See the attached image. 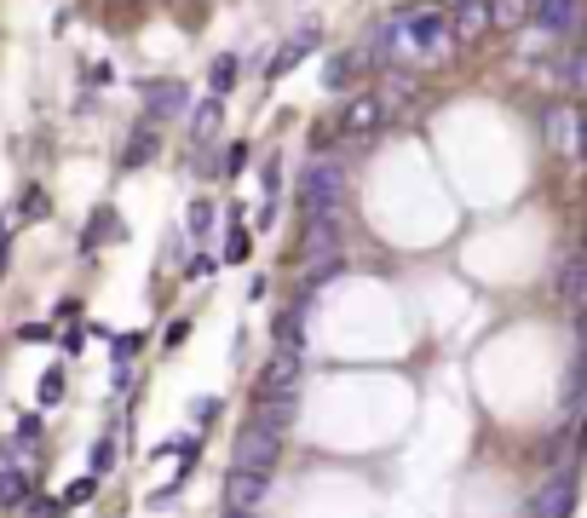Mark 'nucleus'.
Masks as SVG:
<instances>
[{
    "label": "nucleus",
    "mask_w": 587,
    "mask_h": 518,
    "mask_svg": "<svg viewBox=\"0 0 587 518\" xmlns=\"http://www.w3.org/2000/svg\"><path fill=\"white\" fill-rule=\"evenodd\" d=\"M156 150H162V139H156V121H144L139 133L127 139V150H121V167H144Z\"/></svg>",
    "instance_id": "obj_14"
},
{
    "label": "nucleus",
    "mask_w": 587,
    "mask_h": 518,
    "mask_svg": "<svg viewBox=\"0 0 587 518\" xmlns=\"http://www.w3.org/2000/svg\"><path fill=\"white\" fill-rule=\"evenodd\" d=\"M121 236V213L116 208H98L93 225H87V236H81V248H98V242H116Z\"/></svg>",
    "instance_id": "obj_18"
},
{
    "label": "nucleus",
    "mask_w": 587,
    "mask_h": 518,
    "mask_svg": "<svg viewBox=\"0 0 587 518\" xmlns=\"http://www.w3.org/2000/svg\"><path fill=\"white\" fill-rule=\"evenodd\" d=\"M29 513L35 518H64L70 513V501H29Z\"/></svg>",
    "instance_id": "obj_27"
},
{
    "label": "nucleus",
    "mask_w": 587,
    "mask_h": 518,
    "mask_svg": "<svg viewBox=\"0 0 587 518\" xmlns=\"http://www.w3.org/2000/svg\"><path fill=\"white\" fill-rule=\"evenodd\" d=\"M18 501H29V478L18 467L0 472V507H18Z\"/></svg>",
    "instance_id": "obj_23"
},
{
    "label": "nucleus",
    "mask_w": 587,
    "mask_h": 518,
    "mask_svg": "<svg viewBox=\"0 0 587 518\" xmlns=\"http://www.w3.org/2000/svg\"><path fill=\"white\" fill-rule=\"evenodd\" d=\"M300 248H306V254H334V248H340V213H306Z\"/></svg>",
    "instance_id": "obj_12"
},
{
    "label": "nucleus",
    "mask_w": 587,
    "mask_h": 518,
    "mask_svg": "<svg viewBox=\"0 0 587 518\" xmlns=\"http://www.w3.org/2000/svg\"><path fill=\"white\" fill-rule=\"evenodd\" d=\"M294 386H300V352H277L265 363V375H259V403L265 398H294Z\"/></svg>",
    "instance_id": "obj_6"
},
{
    "label": "nucleus",
    "mask_w": 587,
    "mask_h": 518,
    "mask_svg": "<svg viewBox=\"0 0 587 518\" xmlns=\"http://www.w3.org/2000/svg\"><path fill=\"white\" fill-rule=\"evenodd\" d=\"M271 334H277V346H282V352H300V346H306V329H300V306L277 311V323H271Z\"/></svg>",
    "instance_id": "obj_17"
},
{
    "label": "nucleus",
    "mask_w": 587,
    "mask_h": 518,
    "mask_svg": "<svg viewBox=\"0 0 587 518\" xmlns=\"http://www.w3.org/2000/svg\"><path fill=\"white\" fill-rule=\"evenodd\" d=\"M208 219H213V208L196 202V208H190V236H208Z\"/></svg>",
    "instance_id": "obj_28"
},
{
    "label": "nucleus",
    "mask_w": 587,
    "mask_h": 518,
    "mask_svg": "<svg viewBox=\"0 0 587 518\" xmlns=\"http://www.w3.org/2000/svg\"><path fill=\"white\" fill-rule=\"evenodd\" d=\"M219 110H225V98H202L196 110H190V139L196 144H213V127H219Z\"/></svg>",
    "instance_id": "obj_15"
},
{
    "label": "nucleus",
    "mask_w": 587,
    "mask_h": 518,
    "mask_svg": "<svg viewBox=\"0 0 587 518\" xmlns=\"http://www.w3.org/2000/svg\"><path fill=\"white\" fill-rule=\"evenodd\" d=\"M576 18H582V0H536V24L547 35H570Z\"/></svg>",
    "instance_id": "obj_13"
},
{
    "label": "nucleus",
    "mask_w": 587,
    "mask_h": 518,
    "mask_svg": "<svg viewBox=\"0 0 587 518\" xmlns=\"http://www.w3.org/2000/svg\"><path fill=\"white\" fill-rule=\"evenodd\" d=\"M449 6H461V0H449Z\"/></svg>",
    "instance_id": "obj_33"
},
{
    "label": "nucleus",
    "mask_w": 587,
    "mask_h": 518,
    "mask_svg": "<svg viewBox=\"0 0 587 518\" xmlns=\"http://www.w3.org/2000/svg\"><path fill=\"white\" fill-rule=\"evenodd\" d=\"M576 162H587V98H576Z\"/></svg>",
    "instance_id": "obj_25"
},
{
    "label": "nucleus",
    "mask_w": 587,
    "mask_h": 518,
    "mask_svg": "<svg viewBox=\"0 0 587 518\" xmlns=\"http://www.w3.org/2000/svg\"><path fill=\"white\" fill-rule=\"evenodd\" d=\"M236 70H242V58H236V52L213 58V70H208V93H213V98H225V93L236 87Z\"/></svg>",
    "instance_id": "obj_19"
},
{
    "label": "nucleus",
    "mask_w": 587,
    "mask_h": 518,
    "mask_svg": "<svg viewBox=\"0 0 587 518\" xmlns=\"http://www.w3.org/2000/svg\"><path fill=\"white\" fill-rule=\"evenodd\" d=\"M93 490H98V478H75L64 501H70V507H75V501H93Z\"/></svg>",
    "instance_id": "obj_30"
},
{
    "label": "nucleus",
    "mask_w": 587,
    "mask_h": 518,
    "mask_svg": "<svg viewBox=\"0 0 587 518\" xmlns=\"http://www.w3.org/2000/svg\"><path fill=\"white\" fill-rule=\"evenodd\" d=\"M490 18L495 29H524L536 18V0H490Z\"/></svg>",
    "instance_id": "obj_16"
},
{
    "label": "nucleus",
    "mask_w": 587,
    "mask_h": 518,
    "mask_svg": "<svg viewBox=\"0 0 587 518\" xmlns=\"http://www.w3.org/2000/svg\"><path fill=\"white\" fill-rule=\"evenodd\" d=\"M190 110H196V104H190L185 81H150V87H144V116L156 121V127H162V121H185Z\"/></svg>",
    "instance_id": "obj_4"
},
{
    "label": "nucleus",
    "mask_w": 587,
    "mask_h": 518,
    "mask_svg": "<svg viewBox=\"0 0 587 518\" xmlns=\"http://www.w3.org/2000/svg\"><path fill=\"white\" fill-rule=\"evenodd\" d=\"M346 202V167L334 156H311L306 173H300V208L306 213H340Z\"/></svg>",
    "instance_id": "obj_2"
},
{
    "label": "nucleus",
    "mask_w": 587,
    "mask_h": 518,
    "mask_svg": "<svg viewBox=\"0 0 587 518\" xmlns=\"http://www.w3.org/2000/svg\"><path fill=\"white\" fill-rule=\"evenodd\" d=\"M265 490H271V472H248V467L225 472V501L242 507V513H254L259 501H265Z\"/></svg>",
    "instance_id": "obj_7"
},
{
    "label": "nucleus",
    "mask_w": 587,
    "mask_h": 518,
    "mask_svg": "<svg viewBox=\"0 0 587 518\" xmlns=\"http://www.w3.org/2000/svg\"><path fill=\"white\" fill-rule=\"evenodd\" d=\"M386 116H392V104H386L380 93H369V87H357V93L340 104L334 127H340L346 139H375L380 127H386Z\"/></svg>",
    "instance_id": "obj_3"
},
{
    "label": "nucleus",
    "mask_w": 587,
    "mask_h": 518,
    "mask_svg": "<svg viewBox=\"0 0 587 518\" xmlns=\"http://www.w3.org/2000/svg\"><path fill=\"white\" fill-rule=\"evenodd\" d=\"M559 294H564V300H587V259H570V265H564Z\"/></svg>",
    "instance_id": "obj_21"
},
{
    "label": "nucleus",
    "mask_w": 587,
    "mask_h": 518,
    "mask_svg": "<svg viewBox=\"0 0 587 518\" xmlns=\"http://www.w3.org/2000/svg\"><path fill=\"white\" fill-rule=\"evenodd\" d=\"M380 35H386L392 64H438V58H449V52L461 47L444 6H398Z\"/></svg>",
    "instance_id": "obj_1"
},
{
    "label": "nucleus",
    "mask_w": 587,
    "mask_h": 518,
    "mask_svg": "<svg viewBox=\"0 0 587 518\" xmlns=\"http://www.w3.org/2000/svg\"><path fill=\"white\" fill-rule=\"evenodd\" d=\"M271 461H277V432H265L259 421H248L242 432H236V467L271 472Z\"/></svg>",
    "instance_id": "obj_5"
},
{
    "label": "nucleus",
    "mask_w": 587,
    "mask_h": 518,
    "mask_svg": "<svg viewBox=\"0 0 587 518\" xmlns=\"http://www.w3.org/2000/svg\"><path fill=\"white\" fill-rule=\"evenodd\" d=\"M35 438H41V415H24V421H18V438H12V444H35Z\"/></svg>",
    "instance_id": "obj_29"
},
{
    "label": "nucleus",
    "mask_w": 587,
    "mask_h": 518,
    "mask_svg": "<svg viewBox=\"0 0 587 518\" xmlns=\"http://www.w3.org/2000/svg\"><path fill=\"white\" fill-rule=\"evenodd\" d=\"M449 24H455V41H461V47H472V41L495 24V18H490V0H461V6H449Z\"/></svg>",
    "instance_id": "obj_9"
},
{
    "label": "nucleus",
    "mask_w": 587,
    "mask_h": 518,
    "mask_svg": "<svg viewBox=\"0 0 587 518\" xmlns=\"http://www.w3.org/2000/svg\"><path fill=\"white\" fill-rule=\"evenodd\" d=\"M64 398V369H47V380H41V403H58Z\"/></svg>",
    "instance_id": "obj_26"
},
{
    "label": "nucleus",
    "mask_w": 587,
    "mask_h": 518,
    "mask_svg": "<svg viewBox=\"0 0 587 518\" xmlns=\"http://www.w3.org/2000/svg\"><path fill=\"white\" fill-rule=\"evenodd\" d=\"M225 518H254V513H242V507H231V513H225Z\"/></svg>",
    "instance_id": "obj_32"
},
{
    "label": "nucleus",
    "mask_w": 587,
    "mask_h": 518,
    "mask_svg": "<svg viewBox=\"0 0 587 518\" xmlns=\"http://www.w3.org/2000/svg\"><path fill=\"white\" fill-rule=\"evenodd\" d=\"M110 467H116V438H98L93 444V478L98 472H110Z\"/></svg>",
    "instance_id": "obj_24"
},
{
    "label": "nucleus",
    "mask_w": 587,
    "mask_h": 518,
    "mask_svg": "<svg viewBox=\"0 0 587 518\" xmlns=\"http://www.w3.org/2000/svg\"><path fill=\"white\" fill-rule=\"evenodd\" d=\"M317 47H323V35H317V29H294V35L282 41V52H277V58H271V64H265V75L277 81V75L300 70V64H306V58H311V52H317Z\"/></svg>",
    "instance_id": "obj_8"
},
{
    "label": "nucleus",
    "mask_w": 587,
    "mask_h": 518,
    "mask_svg": "<svg viewBox=\"0 0 587 518\" xmlns=\"http://www.w3.org/2000/svg\"><path fill=\"white\" fill-rule=\"evenodd\" d=\"M357 70H363V64H357V52H340V58H329V64H323V81H329V93H340V87H346Z\"/></svg>",
    "instance_id": "obj_20"
},
{
    "label": "nucleus",
    "mask_w": 587,
    "mask_h": 518,
    "mask_svg": "<svg viewBox=\"0 0 587 518\" xmlns=\"http://www.w3.org/2000/svg\"><path fill=\"white\" fill-rule=\"evenodd\" d=\"M570 501H576V472H553L547 490L536 495V518H564L570 513Z\"/></svg>",
    "instance_id": "obj_10"
},
{
    "label": "nucleus",
    "mask_w": 587,
    "mask_h": 518,
    "mask_svg": "<svg viewBox=\"0 0 587 518\" xmlns=\"http://www.w3.org/2000/svg\"><path fill=\"white\" fill-rule=\"evenodd\" d=\"M190 409H196V426H208V421H213V409H219V398H196Z\"/></svg>",
    "instance_id": "obj_31"
},
{
    "label": "nucleus",
    "mask_w": 587,
    "mask_h": 518,
    "mask_svg": "<svg viewBox=\"0 0 587 518\" xmlns=\"http://www.w3.org/2000/svg\"><path fill=\"white\" fill-rule=\"evenodd\" d=\"M564 93H570V98H587V47L570 52V64H564Z\"/></svg>",
    "instance_id": "obj_22"
},
{
    "label": "nucleus",
    "mask_w": 587,
    "mask_h": 518,
    "mask_svg": "<svg viewBox=\"0 0 587 518\" xmlns=\"http://www.w3.org/2000/svg\"><path fill=\"white\" fill-rule=\"evenodd\" d=\"M541 133L559 144V150H570V144H576V98L547 104V110H541Z\"/></svg>",
    "instance_id": "obj_11"
}]
</instances>
